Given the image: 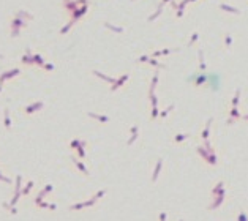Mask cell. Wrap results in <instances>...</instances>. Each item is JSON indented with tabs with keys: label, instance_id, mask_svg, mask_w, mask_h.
<instances>
[{
	"label": "cell",
	"instance_id": "6da1fadb",
	"mask_svg": "<svg viewBox=\"0 0 248 221\" xmlns=\"http://www.w3.org/2000/svg\"><path fill=\"white\" fill-rule=\"evenodd\" d=\"M27 24V19L25 18H21V16H14V19L11 21V37L14 38V37H18L19 35V29L21 27H24Z\"/></svg>",
	"mask_w": 248,
	"mask_h": 221
},
{
	"label": "cell",
	"instance_id": "7a4b0ae2",
	"mask_svg": "<svg viewBox=\"0 0 248 221\" xmlns=\"http://www.w3.org/2000/svg\"><path fill=\"white\" fill-rule=\"evenodd\" d=\"M16 74H19V70H18V68H14V70H10V71H5V73H2V74H0V85H2V84H3V82H5L6 79L13 78V76H16Z\"/></svg>",
	"mask_w": 248,
	"mask_h": 221
},
{
	"label": "cell",
	"instance_id": "3957f363",
	"mask_svg": "<svg viewBox=\"0 0 248 221\" xmlns=\"http://www.w3.org/2000/svg\"><path fill=\"white\" fill-rule=\"evenodd\" d=\"M41 107H43V103H41V101H38V103H35V104H32V106H27L24 110H25L27 114H32V112H35V110L41 109Z\"/></svg>",
	"mask_w": 248,
	"mask_h": 221
},
{
	"label": "cell",
	"instance_id": "277c9868",
	"mask_svg": "<svg viewBox=\"0 0 248 221\" xmlns=\"http://www.w3.org/2000/svg\"><path fill=\"white\" fill-rule=\"evenodd\" d=\"M3 117H5V128L10 131V130H11V120H10V109H8V107H5Z\"/></svg>",
	"mask_w": 248,
	"mask_h": 221
},
{
	"label": "cell",
	"instance_id": "5b68a950",
	"mask_svg": "<svg viewBox=\"0 0 248 221\" xmlns=\"http://www.w3.org/2000/svg\"><path fill=\"white\" fill-rule=\"evenodd\" d=\"M25 52H27V54L22 57V62H24V63H35V57H32V55H30V49H29V47H27Z\"/></svg>",
	"mask_w": 248,
	"mask_h": 221
},
{
	"label": "cell",
	"instance_id": "8992f818",
	"mask_svg": "<svg viewBox=\"0 0 248 221\" xmlns=\"http://www.w3.org/2000/svg\"><path fill=\"white\" fill-rule=\"evenodd\" d=\"M32 186H33V182H29V185H27L25 188L22 190V194H27V193L30 191V188H32Z\"/></svg>",
	"mask_w": 248,
	"mask_h": 221
},
{
	"label": "cell",
	"instance_id": "52a82bcc",
	"mask_svg": "<svg viewBox=\"0 0 248 221\" xmlns=\"http://www.w3.org/2000/svg\"><path fill=\"white\" fill-rule=\"evenodd\" d=\"M33 57H35V63H37V65H40V66L43 65V59H41L40 55H33Z\"/></svg>",
	"mask_w": 248,
	"mask_h": 221
},
{
	"label": "cell",
	"instance_id": "ba28073f",
	"mask_svg": "<svg viewBox=\"0 0 248 221\" xmlns=\"http://www.w3.org/2000/svg\"><path fill=\"white\" fill-rule=\"evenodd\" d=\"M0 180H2V182H6V183H11V178H8V177H5L3 174H0Z\"/></svg>",
	"mask_w": 248,
	"mask_h": 221
}]
</instances>
